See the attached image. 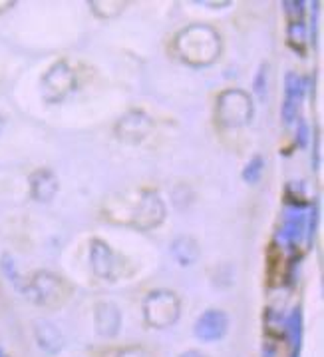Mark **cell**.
<instances>
[{
    "mask_svg": "<svg viewBox=\"0 0 324 357\" xmlns=\"http://www.w3.org/2000/svg\"><path fill=\"white\" fill-rule=\"evenodd\" d=\"M181 357H203L201 354H197V351H189V354H185V356Z\"/></svg>",
    "mask_w": 324,
    "mask_h": 357,
    "instance_id": "2",
    "label": "cell"
},
{
    "mask_svg": "<svg viewBox=\"0 0 324 357\" xmlns=\"http://www.w3.org/2000/svg\"><path fill=\"white\" fill-rule=\"evenodd\" d=\"M225 317L221 314H207L197 324V335L203 340H217L225 331Z\"/></svg>",
    "mask_w": 324,
    "mask_h": 357,
    "instance_id": "1",
    "label": "cell"
}]
</instances>
